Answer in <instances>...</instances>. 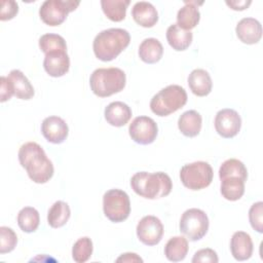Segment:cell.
<instances>
[{"instance_id": "21", "label": "cell", "mask_w": 263, "mask_h": 263, "mask_svg": "<svg viewBox=\"0 0 263 263\" xmlns=\"http://www.w3.org/2000/svg\"><path fill=\"white\" fill-rule=\"evenodd\" d=\"M190 90L197 97H205L212 91L213 82L210 74L203 69H194L188 76Z\"/></svg>"}, {"instance_id": "12", "label": "cell", "mask_w": 263, "mask_h": 263, "mask_svg": "<svg viewBox=\"0 0 263 263\" xmlns=\"http://www.w3.org/2000/svg\"><path fill=\"white\" fill-rule=\"evenodd\" d=\"M241 126L240 115L233 109H222L217 112L215 117L216 132L225 139L235 137Z\"/></svg>"}, {"instance_id": "5", "label": "cell", "mask_w": 263, "mask_h": 263, "mask_svg": "<svg viewBox=\"0 0 263 263\" xmlns=\"http://www.w3.org/2000/svg\"><path fill=\"white\" fill-rule=\"evenodd\" d=\"M187 103L186 90L177 84H171L160 89L150 101V109L157 116H167Z\"/></svg>"}, {"instance_id": "31", "label": "cell", "mask_w": 263, "mask_h": 263, "mask_svg": "<svg viewBox=\"0 0 263 263\" xmlns=\"http://www.w3.org/2000/svg\"><path fill=\"white\" fill-rule=\"evenodd\" d=\"M39 47L46 54L51 51H67V44L65 39L58 34H44L39 38Z\"/></svg>"}, {"instance_id": "6", "label": "cell", "mask_w": 263, "mask_h": 263, "mask_svg": "<svg viewBox=\"0 0 263 263\" xmlns=\"http://www.w3.org/2000/svg\"><path fill=\"white\" fill-rule=\"evenodd\" d=\"M214 177L212 166L205 161H195L183 165L180 170L182 184L193 191L208 187Z\"/></svg>"}, {"instance_id": "19", "label": "cell", "mask_w": 263, "mask_h": 263, "mask_svg": "<svg viewBox=\"0 0 263 263\" xmlns=\"http://www.w3.org/2000/svg\"><path fill=\"white\" fill-rule=\"evenodd\" d=\"M202 2L197 3L196 1H185V5L179 9L177 13V25L183 29L190 31L195 28L200 20V12L198 5Z\"/></svg>"}, {"instance_id": "10", "label": "cell", "mask_w": 263, "mask_h": 263, "mask_svg": "<svg viewBox=\"0 0 263 263\" xmlns=\"http://www.w3.org/2000/svg\"><path fill=\"white\" fill-rule=\"evenodd\" d=\"M158 127L156 122L148 116L136 117L128 127V134L134 142L140 145H149L157 137Z\"/></svg>"}, {"instance_id": "32", "label": "cell", "mask_w": 263, "mask_h": 263, "mask_svg": "<svg viewBox=\"0 0 263 263\" xmlns=\"http://www.w3.org/2000/svg\"><path fill=\"white\" fill-rule=\"evenodd\" d=\"M92 241L89 237H80L72 248V258L77 263L86 262L92 254Z\"/></svg>"}, {"instance_id": "18", "label": "cell", "mask_w": 263, "mask_h": 263, "mask_svg": "<svg viewBox=\"0 0 263 263\" xmlns=\"http://www.w3.org/2000/svg\"><path fill=\"white\" fill-rule=\"evenodd\" d=\"M104 115L110 125L120 127L125 125L132 118V109L125 103L115 101L105 108Z\"/></svg>"}, {"instance_id": "16", "label": "cell", "mask_w": 263, "mask_h": 263, "mask_svg": "<svg viewBox=\"0 0 263 263\" xmlns=\"http://www.w3.org/2000/svg\"><path fill=\"white\" fill-rule=\"evenodd\" d=\"M253 241L249 233L236 231L230 240V251L233 258L237 261H245L251 258L253 254Z\"/></svg>"}, {"instance_id": "35", "label": "cell", "mask_w": 263, "mask_h": 263, "mask_svg": "<svg viewBox=\"0 0 263 263\" xmlns=\"http://www.w3.org/2000/svg\"><path fill=\"white\" fill-rule=\"evenodd\" d=\"M18 12V5L15 1L12 0H3L1 1V11L0 20L8 21L13 18Z\"/></svg>"}, {"instance_id": "20", "label": "cell", "mask_w": 263, "mask_h": 263, "mask_svg": "<svg viewBox=\"0 0 263 263\" xmlns=\"http://www.w3.org/2000/svg\"><path fill=\"white\" fill-rule=\"evenodd\" d=\"M7 78L10 82L13 96L21 100H30L31 98H33L34 88L29 79L21 70H11Z\"/></svg>"}, {"instance_id": "7", "label": "cell", "mask_w": 263, "mask_h": 263, "mask_svg": "<svg viewBox=\"0 0 263 263\" xmlns=\"http://www.w3.org/2000/svg\"><path fill=\"white\" fill-rule=\"evenodd\" d=\"M105 216L114 223L126 220L130 213V201L126 192L120 189H110L103 196Z\"/></svg>"}, {"instance_id": "3", "label": "cell", "mask_w": 263, "mask_h": 263, "mask_svg": "<svg viewBox=\"0 0 263 263\" xmlns=\"http://www.w3.org/2000/svg\"><path fill=\"white\" fill-rule=\"evenodd\" d=\"M132 189L141 197L155 199L167 196L173 188L170 176L163 172H138L130 179Z\"/></svg>"}, {"instance_id": "1", "label": "cell", "mask_w": 263, "mask_h": 263, "mask_svg": "<svg viewBox=\"0 0 263 263\" xmlns=\"http://www.w3.org/2000/svg\"><path fill=\"white\" fill-rule=\"evenodd\" d=\"M17 156L21 165L27 171L29 178L33 182L43 184L53 176V164L39 144L35 142L23 144Z\"/></svg>"}, {"instance_id": "30", "label": "cell", "mask_w": 263, "mask_h": 263, "mask_svg": "<svg viewBox=\"0 0 263 263\" xmlns=\"http://www.w3.org/2000/svg\"><path fill=\"white\" fill-rule=\"evenodd\" d=\"M236 177L245 182L248 179V171L246 165L236 158H230L225 160L219 168V178L223 180L225 178Z\"/></svg>"}, {"instance_id": "14", "label": "cell", "mask_w": 263, "mask_h": 263, "mask_svg": "<svg viewBox=\"0 0 263 263\" xmlns=\"http://www.w3.org/2000/svg\"><path fill=\"white\" fill-rule=\"evenodd\" d=\"M237 38L246 44L258 43L262 37V26L254 17L241 18L235 28Z\"/></svg>"}, {"instance_id": "2", "label": "cell", "mask_w": 263, "mask_h": 263, "mask_svg": "<svg viewBox=\"0 0 263 263\" xmlns=\"http://www.w3.org/2000/svg\"><path fill=\"white\" fill-rule=\"evenodd\" d=\"M129 33L121 28H110L101 31L93 39L95 55L103 61L110 62L117 58L129 44Z\"/></svg>"}, {"instance_id": "26", "label": "cell", "mask_w": 263, "mask_h": 263, "mask_svg": "<svg viewBox=\"0 0 263 263\" xmlns=\"http://www.w3.org/2000/svg\"><path fill=\"white\" fill-rule=\"evenodd\" d=\"M71 216L70 206L63 200L55 201L48 211L47 222L52 228H60L64 226Z\"/></svg>"}, {"instance_id": "39", "label": "cell", "mask_w": 263, "mask_h": 263, "mask_svg": "<svg viewBox=\"0 0 263 263\" xmlns=\"http://www.w3.org/2000/svg\"><path fill=\"white\" fill-rule=\"evenodd\" d=\"M116 262H143V259L136 253H124L116 259Z\"/></svg>"}, {"instance_id": "4", "label": "cell", "mask_w": 263, "mask_h": 263, "mask_svg": "<svg viewBox=\"0 0 263 263\" xmlns=\"http://www.w3.org/2000/svg\"><path fill=\"white\" fill-rule=\"evenodd\" d=\"M125 73L115 67L96 69L89 78L92 92L100 98L110 97L121 91L125 86Z\"/></svg>"}, {"instance_id": "37", "label": "cell", "mask_w": 263, "mask_h": 263, "mask_svg": "<svg viewBox=\"0 0 263 263\" xmlns=\"http://www.w3.org/2000/svg\"><path fill=\"white\" fill-rule=\"evenodd\" d=\"M1 88H0V101L3 103L7 100H9L13 96V91L10 85V82L7 77L1 76Z\"/></svg>"}, {"instance_id": "24", "label": "cell", "mask_w": 263, "mask_h": 263, "mask_svg": "<svg viewBox=\"0 0 263 263\" xmlns=\"http://www.w3.org/2000/svg\"><path fill=\"white\" fill-rule=\"evenodd\" d=\"M163 47L156 38H146L139 46V57L146 64H155L162 58Z\"/></svg>"}, {"instance_id": "17", "label": "cell", "mask_w": 263, "mask_h": 263, "mask_svg": "<svg viewBox=\"0 0 263 263\" xmlns=\"http://www.w3.org/2000/svg\"><path fill=\"white\" fill-rule=\"evenodd\" d=\"M134 21L141 27L151 28L158 21V12L155 6L147 1L136 2L132 8Z\"/></svg>"}, {"instance_id": "8", "label": "cell", "mask_w": 263, "mask_h": 263, "mask_svg": "<svg viewBox=\"0 0 263 263\" xmlns=\"http://www.w3.org/2000/svg\"><path fill=\"white\" fill-rule=\"evenodd\" d=\"M209 218L206 214L196 208L186 210L180 219V231L190 240L201 239L209 230Z\"/></svg>"}, {"instance_id": "33", "label": "cell", "mask_w": 263, "mask_h": 263, "mask_svg": "<svg viewBox=\"0 0 263 263\" xmlns=\"http://www.w3.org/2000/svg\"><path fill=\"white\" fill-rule=\"evenodd\" d=\"M17 243L15 232L6 226L0 227V254H6L14 250Z\"/></svg>"}, {"instance_id": "28", "label": "cell", "mask_w": 263, "mask_h": 263, "mask_svg": "<svg viewBox=\"0 0 263 263\" xmlns=\"http://www.w3.org/2000/svg\"><path fill=\"white\" fill-rule=\"evenodd\" d=\"M129 0H102L101 6L105 15L112 22H121L126 14Z\"/></svg>"}, {"instance_id": "23", "label": "cell", "mask_w": 263, "mask_h": 263, "mask_svg": "<svg viewBox=\"0 0 263 263\" xmlns=\"http://www.w3.org/2000/svg\"><path fill=\"white\" fill-rule=\"evenodd\" d=\"M192 38L191 31L183 30L177 24L171 25L166 30V40L171 47L177 51L186 50L190 46Z\"/></svg>"}, {"instance_id": "9", "label": "cell", "mask_w": 263, "mask_h": 263, "mask_svg": "<svg viewBox=\"0 0 263 263\" xmlns=\"http://www.w3.org/2000/svg\"><path fill=\"white\" fill-rule=\"evenodd\" d=\"M79 1L73 0H46L39 8L41 21L51 27L60 26L65 22L69 12L74 11Z\"/></svg>"}, {"instance_id": "38", "label": "cell", "mask_w": 263, "mask_h": 263, "mask_svg": "<svg viewBox=\"0 0 263 263\" xmlns=\"http://www.w3.org/2000/svg\"><path fill=\"white\" fill-rule=\"evenodd\" d=\"M252 3L251 0H230L226 1V4L233 10H245Z\"/></svg>"}, {"instance_id": "29", "label": "cell", "mask_w": 263, "mask_h": 263, "mask_svg": "<svg viewBox=\"0 0 263 263\" xmlns=\"http://www.w3.org/2000/svg\"><path fill=\"white\" fill-rule=\"evenodd\" d=\"M40 222L39 213L35 208L25 206L17 214V225L26 233L37 230Z\"/></svg>"}, {"instance_id": "13", "label": "cell", "mask_w": 263, "mask_h": 263, "mask_svg": "<svg viewBox=\"0 0 263 263\" xmlns=\"http://www.w3.org/2000/svg\"><path fill=\"white\" fill-rule=\"evenodd\" d=\"M41 133L49 143L61 144L67 139L69 128L63 118L48 116L41 123Z\"/></svg>"}, {"instance_id": "27", "label": "cell", "mask_w": 263, "mask_h": 263, "mask_svg": "<svg viewBox=\"0 0 263 263\" xmlns=\"http://www.w3.org/2000/svg\"><path fill=\"white\" fill-rule=\"evenodd\" d=\"M245 193V181L230 177L221 180V194L222 196L230 201H235L241 198Z\"/></svg>"}, {"instance_id": "15", "label": "cell", "mask_w": 263, "mask_h": 263, "mask_svg": "<svg viewBox=\"0 0 263 263\" xmlns=\"http://www.w3.org/2000/svg\"><path fill=\"white\" fill-rule=\"evenodd\" d=\"M43 67L46 73L51 77L64 76L70 68V59L67 51H51L45 54Z\"/></svg>"}, {"instance_id": "34", "label": "cell", "mask_w": 263, "mask_h": 263, "mask_svg": "<svg viewBox=\"0 0 263 263\" xmlns=\"http://www.w3.org/2000/svg\"><path fill=\"white\" fill-rule=\"evenodd\" d=\"M249 220L253 229L257 232H263V202L258 201L251 205L249 211Z\"/></svg>"}, {"instance_id": "25", "label": "cell", "mask_w": 263, "mask_h": 263, "mask_svg": "<svg viewBox=\"0 0 263 263\" xmlns=\"http://www.w3.org/2000/svg\"><path fill=\"white\" fill-rule=\"evenodd\" d=\"M188 249V241L184 236H174L167 240L164 247V255L168 261L179 262L185 259Z\"/></svg>"}, {"instance_id": "36", "label": "cell", "mask_w": 263, "mask_h": 263, "mask_svg": "<svg viewBox=\"0 0 263 263\" xmlns=\"http://www.w3.org/2000/svg\"><path fill=\"white\" fill-rule=\"evenodd\" d=\"M218 261H219V258H218L217 253L214 250L209 249V248L201 249V250L197 251L192 258L193 263H198V262L217 263Z\"/></svg>"}, {"instance_id": "22", "label": "cell", "mask_w": 263, "mask_h": 263, "mask_svg": "<svg viewBox=\"0 0 263 263\" xmlns=\"http://www.w3.org/2000/svg\"><path fill=\"white\" fill-rule=\"evenodd\" d=\"M202 118L195 110H188L184 112L178 119V127L180 132L188 138L196 137L201 129Z\"/></svg>"}, {"instance_id": "11", "label": "cell", "mask_w": 263, "mask_h": 263, "mask_svg": "<svg viewBox=\"0 0 263 263\" xmlns=\"http://www.w3.org/2000/svg\"><path fill=\"white\" fill-rule=\"evenodd\" d=\"M162 235L163 225L155 216H145L137 225V236L139 240L146 246H155L159 243Z\"/></svg>"}]
</instances>
